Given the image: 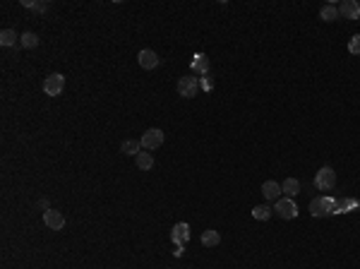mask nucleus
<instances>
[{
    "instance_id": "1",
    "label": "nucleus",
    "mask_w": 360,
    "mask_h": 269,
    "mask_svg": "<svg viewBox=\"0 0 360 269\" xmlns=\"http://www.w3.org/2000/svg\"><path fill=\"white\" fill-rule=\"evenodd\" d=\"M336 185V173L331 166H322L317 171V176H315V187H317L319 193H329V190H334Z\"/></svg>"
},
{
    "instance_id": "2",
    "label": "nucleus",
    "mask_w": 360,
    "mask_h": 269,
    "mask_svg": "<svg viewBox=\"0 0 360 269\" xmlns=\"http://www.w3.org/2000/svg\"><path fill=\"white\" fill-rule=\"evenodd\" d=\"M197 92H200V77L185 75L178 79V94L183 99H192V96H197Z\"/></svg>"
},
{
    "instance_id": "3",
    "label": "nucleus",
    "mask_w": 360,
    "mask_h": 269,
    "mask_svg": "<svg viewBox=\"0 0 360 269\" xmlns=\"http://www.w3.org/2000/svg\"><path fill=\"white\" fill-rule=\"evenodd\" d=\"M163 140H166V134H163V130H159V127H151V130H147V132L140 137L142 149H147V151L159 149L161 144H163Z\"/></svg>"
},
{
    "instance_id": "4",
    "label": "nucleus",
    "mask_w": 360,
    "mask_h": 269,
    "mask_svg": "<svg viewBox=\"0 0 360 269\" xmlns=\"http://www.w3.org/2000/svg\"><path fill=\"white\" fill-rule=\"evenodd\" d=\"M274 211H276L284 221H291V219L298 217V204H295L291 197H281V200L274 202Z\"/></svg>"
},
{
    "instance_id": "5",
    "label": "nucleus",
    "mask_w": 360,
    "mask_h": 269,
    "mask_svg": "<svg viewBox=\"0 0 360 269\" xmlns=\"http://www.w3.org/2000/svg\"><path fill=\"white\" fill-rule=\"evenodd\" d=\"M65 89V77L60 75V72H53L43 79V92L48 94V96H60Z\"/></svg>"
},
{
    "instance_id": "6",
    "label": "nucleus",
    "mask_w": 360,
    "mask_h": 269,
    "mask_svg": "<svg viewBox=\"0 0 360 269\" xmlns=\"http://www.w3.org/2000/svg\"><path fill=\"white\" fill-rule=\"evenodd\" d=\"M43 224H46L50 231H63V228H65V217H63V211L50 207L48 211H43Z\"/></svg>"
},
{
    "instance_id": "7",
    "label": "nucleus",
    "mask_w": 360,
    "mask_h": 269,
    "mask_svg": "<svg viewBox=\"0 0 360 269\" xmlns=\"http://www.w3.org/2000/svg\"><path fill=\"white\" fill-rule=\"evenodd\" d=\"M339 17L341 19H360V3L355 0H344L341 3V8H339Z\"/></svg>"
},
{
    "instance_id": "8",
    "label": "nucleus",
    "mask_w": 360,
    "mask_h": 269,
    "mask_svg": "<svg viewBox=\"0 0 360 269\" xmlns=\"http://www.w3.org/2000/svg\"><path fill=\"white\" fill-rule=\"evenodd\" d=\"M262 195H264V200L269 202H276L281 200V183H276V180H267V183L262 185Z\"/></svg>"
},
{
    "instance_id": "9",
    "label": "nucleus",
    "mask_w": 360,
    "mask_h": 269,
    "mask_svg": "<svg viewBox=\"0 0 360 269\" xmlns=\"http://www.w3.org/2000/svg\"><path fill=\"white\" fill-rule=\"evenodd\" d=\"M137 60H140V65H142L144 70H154V67H159V56H156V53H154L151 48L140 50Z\"/></svg>"
},
{
    "instance_id": "10",
    "label": "nucleus",
    "mask_w": 360,
    "mask_h": 269,
    "mask_svg": "<svg viewBox=\"0 0 360 269\" xmlns=\"http://www.w3.org/2000/svg\"><path fill=\"white\" fill-rule=\"evenodd\" d=\"M171 240H173V243L180 248L185 240H190V226H187V224H176L173 233H171Z\"/></svg>"
},
{
    "instance_id": "11",
    "label": "nucleus",
    "mask_w": 360,
    "mask_h": 269,
    "mask_svg": "<svg viewBox=\"0 0 360 269\" xmlns=\"http://www.w3.org/2000/svg\"><path fill=\"white\" fill-rule=\"evenodd\" d=\"M331 202L329 200H322V197H317V200H312V204H310V211H312V217H324V214H331Z\"/></svg>"
},
{
    "instance_id": "12",
    "label": "nucleus",
    "mask_w": 360,
    "mask_h": 269,
    "mask_svg": "<svg viewBox=\"0 0 360 269\" xmlns=\"http://www.w3.org/2000/svg\"><path fill=\"white\" fill-rule=\"evenodd\" d=\"M281 193L293 200L295 195L300 193V180H298V178H286L284 183H281Z\"/></svg>"
},
{
    "instance_id": "13",
    "label": "nucleus",
    "mask_w": 360,
    "mask_h": 269,
    "mask_svg": "<svg viewBox=\"0 0 360 269\" xmlns=\"http://www.w3.org/2000/svg\"><path fill=\"white\" fill-rule=\"evenodd\" d=\"M134 159H137V168H140V171H151V168H154V156H151L147 149H142Z\"/></svg>"
},
{
    "instance_id": "14",
    "label": "nucleus",
    "mask_w": 360,
    "mask_h": 269,
    "mask_svg": "<svg viewBox=\"0 0 360 269\" xmlns=\"http://www.w3.org/2000/svg\"><path fill=\"white\" fill-rule=\"evenodd\" d=\"M319 19H322V22H336V19H339V8H336L334 3L324 5V8L319 10Z\"/></svg>"
},
{
    "instance_id": "15",
    "label": "nucleus",
    "mask_w": 360,
    "mask_h": 269,
    "mask_svg": "<svg viewBox=\"0 0 360 269\" xmlns=\"http://www.w3.org/2000/svg\"><path fill=\"white\" fill-rule=\"evenodd\" d=\"M120 151H123V154H127V156H130V154H132V156H137V154L142 151V142H140V140H125V142L120 144Z\"/></svg>"
},
{
    "instance_id": "16",
    "label": "nucleus",
    "mask_w": 360,
    "mask_h": 269,
    "mask_svg": "<svg viewBox=\"0 0 360 269\" xmlns=\"http://www.w3.org/2000/svg\"><path fill=\"white\" fill-rule=\"evenodd\" d=\"M221 243V235H218V231H204V233H202V245H204V248H216V245Z\"/></svg>"
},
{
    "instance_id": "17",
    "label": "nucleus",
    "mask_w": 360,
    "mask_h": 269,
    "mask_svg": "<svg viewBox=\"0 0 360 269\" xmlns=\"http://www.w3.org/2000/svg\"><path fill=\"white\" fill-rule=\"evenodd\" d=\"M15 43H19V36H17L12 29H3V32H0V46L10 48V46H15Z\"/></svg>"
},
{
    "instance_id": "18",
    "label": "nucleus",
    "mask_w": 360,
    "mask_h": 269,
    "mask_svg": "<svg viewBox=\"0 0 360 269\" xmlns=\"http://www.w3.org/2000/svg\"><path fill=\"white\" fill-rule=\"evenodd\" d=\"M19 46H22V48H36V46H39V36L32 32H24L19 36Z\"/></svg>"
},
{
    "instance_id": "19",
    "label": "nucleus",
    "mask_w": 360,
    "mask_h": 269,
    "mask_svg": "<svg viewBox=\"0 0 360 269\" xmlns=\"http://www.w3.org/2000/svg\"><path fill=\"white\" fill-rule=\"evenodd\" d=\"M271 207H269V204H257V207H255V209H252V217L257 219V221H267L269 217H271Z\"/></svg>"
},
{
    "instance_id": "20",
    "label": "nucleus",
    "mask_w": 360,
    "mask_h": 269,
    "mask_svg": "<svg viewBox=\"0 0 360 269\" xmlns=\"http://www.w3.org/2000/svg\"><path fill=\"white\" fill-rule=\"evenodd\" d=\"M192 72H202V77L209 72V60L204 56H195V63H192Z\"/></svg>"
},
{
    "instance_id": "21",
    "label": "nucleus",
    "mask_w": 360,
    "mask_h": 269,
    "mask_svg": "<svg viewBox=\"0 0 360 269\" xmlns=\"http://www.w3.org/2000/svg\"><path fill=\"white\" fill-rule=\"evenodd\" d=\"M348 53H353V56H360V34L351 36V41H348Z\"/></svg>"
},
{
    "instance_id": "22",
    "label": "nucleus",
    "mask_w": 360,
    "mask_h": 269,
    "mask_svg": "<svg viewBox=\"0 0 360 269\" xmlns=\"http://www.w3.org/2000/svg\"><path fill=\"white\" fill-rule=\"evenodd\" d=\"M22 5L29 10H36V12H46V10H48V3H32V0H24Z\"/></svg>"
},
{
    "instance_id": "23",
    "label": "nucleus",
    "mask_w": 360,
    "mask_h": 269,
    "mask_svg": "<svg viewBox=\"0 0 360 269\" xmlns=\"http://www.w3.org/2000/svg\"><path fill=\"white\" fill-rule=\"evenodd\" d=\"M200 87H202V89H207V92H209L211 87H214V79H211L209 75H204V77H202V79H200Z\"/></svg>"
}]
</instances>
